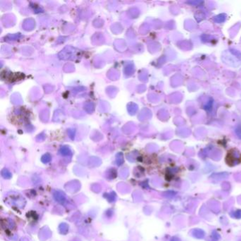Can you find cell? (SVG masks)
Returning a JSON list of instances; mask_svg holds the SVG:
<instances>
[{"mask_svg":"<svg viewBox=\"0 0 241 241\" xmlns=\"http://www.w3.org/2000/svg\"><path fill=\"white\" fill-rule=\"evenodd\" d=\"M226 162L231 166L238 165L241 162V154L238 151L233 150L228 154L227 158H226Z\"/></svg>","mask_w":241,"mask_h":241,"instance_id":"1","label":"cell"},{"mask_svg":"<svg viewBox=\"0 0 241 241\" xmlns=\"http://www.w3.org/2000/svg\"><path fill=\"white\" fill-rule=\"evenodd\" d=\"M54 198L56 200L57 202L60 203V204H64L66 200V196L65 194L62 191L60 190H57L54 192Z\"/></svg>","mask_w":241,"mask_h":241,"instance_id":"2","label":"cell"},{"mask_svg":"<svg viewBox=\"0 0 241 241\" xmlns=\"http://www.w3.org/2000/svg\"><path fill=\"white\" fill-rule=\"evenodd\" d=\"M191 234H192V235L194 238L197 239H203L205 236L204 231L203 230L199 229H193L192 231V232H191Z\"/></svg>","mask_w":241,"mask_h":241,"instance_id":"3","label":"cell"},{"mask_svg":"<svg viewBox=\"0 0 241 241\" xmlns=\"http://www.w3.org/2000/svg\"><path fill=\"white\" fill-rule=\"evenodd\" d=\"M228 176H229V174L226 173H215L214 175H211V177H212L213 179H216V180H222V179H224L226 178V177H227Z\"/></svg>","mask_w":241,"mask_h":241,"instance_id":"4","label":"cell"},{"mask_svg":"<svg viewBox=\"0 0 241 241\" xmlns=\"http://www.w3.org/2000/svg\"><path fill=\"white\" fill-rule=\"evenodd\" d=\"M59 230H60V233L65 235L68 233L69 227H68V226L66 225V223H61L60 225V226H59Z\"/></svg>","mask_w":241,"mask_h":241,"instance_id":"5","label":"cell"},{"mask_svg":"<svg viewBox=\"0 0 241 241\" xmlns=\"http://www.w3.org/2000/svg\"><path fill=\"white\" fill-rule=\"evenodd\" d=\"M1 175H2V177H4L6 179H9L12 177V173H11L7 169L2 170V171H1Z\"/></svg>","mask_w":241,"mask_h":241,"instance_id":"6","label":"cell"},{"mask_svg":"<svg viewBox=\"0 0 241 241\" xmlns=\"http://www.w3.org/2000/svg\"><path fill=\"white\" fill-rule=\"evenodd\" d=\"M60 152L63 156H69L71 154V151L67 147H62L60 150Z\"/></svg>","mask_w":241,"mask_h":241,"instance_id":"7","label":"cell"},{"mask_svg":"<svg viewBox=\"0 0 241 241\" xmlns=\"http://www.w3.org/2000/svg\"><path fill=\"white\" fill-rule=\"evenodd\" d=\"M219 235L216 231H214L211 233V241H218L219 239Z\"/></svg>","mask_w":241,"mask_h":241,"instance_id":"8","label":"cell"},{"mask_svg":"<svg viewBox=\"0 0 241 241\" xmlns=\"http://www.w3.org/2000/svg\"><path fill=\"white\" fill-rule=\"evenodd\" d=\"M50 159H51L50 156L49 154H45L42 157L41 160L42 162L44 163V164H47V163H48L50 161Z\"/></svg>","mask_w":241,"mask_h":241,"instance_id":"9","label":"cell"},{"mask_svg":"<svg viewBox=\"0 0 241 241\" xmlns=\"http://www.w3.org/2000/svg\"><path fill=\"white\" fill-rule=\"evenodd\" d=\"M115 194L114 192H111L110 194H107V199L110 202H114L115 199Z\"/></svg>","mask_w":241,"mask_h":241,"instance_id":"10","label":"cell"},{"mask_svg":"<svg viewBox=\"0 0 241 241\" xmlns=\"http://www.w3.org/2000/svg\"><path fill=\"white\" fill-rule=\"evenodd\" d=\"M231 216H232L233 217L236 218H241V210H238L236 211H234V212H233V214H231Z\"/></svg>","mask_w":241,"mask_h":241,"instance_id":"11","label":"cell"},{"mask_svg":"<svg viewBox=\"0 0 241 241\" xmlns=\"http://www.w3.org/2000/svg\"><path fill=\"white\" fill-rule=\"evenodd\" d=\"M235 131H236V134H238V136L241 139V126L238 127V128L235 129Z\"/></svg>","mask_w":241,"mask_h":241,"instance_id":"12","label":"cell"},{"mask_svg":"<svg viewBox=\"0 0 241 241\" xmlns=\"http://www.w3.org/2000/svg\"><path fill=\"white\" fill-rule=\"evenodd\" d=\"M170 241H181L180 239L178 237H176V236H174L170 239Z\"/></svg>","mask_w":241,"mask_h":241,"instance_id":"13","label":"cell"}]
</instances>
